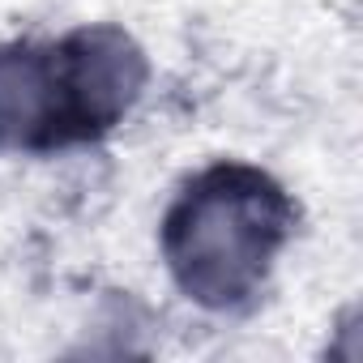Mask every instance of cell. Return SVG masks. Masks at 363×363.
Instances as JSON below:
<instances>
[{
    "label": "cell",
    "mask_w": 363,
    "mask_h": 363,
    "mask_svg": "<svg viewBox=\"0 0 363 363\" xmlns=\"http://www.w3.org/2000/svg\"><path fill=\"white\" fill-rule=\"evenodd\" d=\"M278 231L282 214L269 189L218 179L193 193L171 218V269L193 299L227 308L261 282Z\"/></svg>",
    "instance_id": "cell-1"
},
{
    "label": "cell",
    "mask_w": 363,
    "mask_h": 363,
    "mask_svg": "<svg viewBox=\"0 0 363 363\" xmlns=\"http://www.w3.org/2000/svg\"><path fill=\"white\" fill-rule=\"evenodd\" d=\"M141 82H145V60L124 35L94 30L73 43L69 99L90 128H107L111 120H120L133 107Z\"/></svg>",
    "instance_id": "cell-2"
},
{
    "label": "cell",
    "mask_w": 363,
    "mask_h": 363,
    "mask_svg": "<svg viewBox=\"0 0 363 363\" xmlns=\"http://www.w3.org/2000/svg\"><path fill=\"white\" fill-rule=\"evenodd\" d=\"M56 107V86L30 52H0V141L43 137Z\"/></svg>",
    "instance_id": "cell-3"
}]
</instances>
